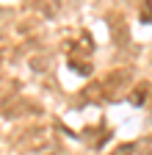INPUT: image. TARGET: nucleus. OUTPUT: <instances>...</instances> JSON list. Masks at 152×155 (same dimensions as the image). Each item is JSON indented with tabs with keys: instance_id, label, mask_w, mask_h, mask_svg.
Returning <instances> with one entry per match:
<instances>
[{
	"instance_id": "4",
	"label": "nucleus",
	"mask_w": 152,
	"mask_h": 155,
	"mask_svg": "<svg viewBox=\"0 0 152 155\" xmlns=\"http://www.w3.org/2000/svg\"><path fill=\"white\" fill-rule=\"evenodd\" d=\"M141 17L152 22V3H149V0H147V3H144V8H141Z\"/></svg>"
},
{
	"instance_id": "1",
	"label": "nucleus",
	"mask_w": 152,
	"mask_h": 155,
	"mask_svg": "<svg viewBox=\"0 0 152 155\" xmlns=\"http://www.w3.org/2000/svg\"><path fill=\"white\" fill-rule=\"evenodd\" d=\"M22 155H50L55 150V139L47 127H31L20 136V141H17Z\"/></svg>"
},
{
	"instance_id": "3",
	"label": "nucleus",
	"mask_w": 152,
	"mask_h": 155,
	"mask_svg": "<svg viewBox=\"0 0 152 155\" xmlns=\"http://www.w3.org/2000/svg\"><path fill=\"white\" fill-rule=\"evenodd\" d=\"M147 94H149V86H136V91L130 94V103L133 105H144L147 103Z\"/></svg>"
},
{
	"instance_id": "2",
	"label": "nucleus",
	"mask_w": 152,
	"mask_h": 155,
	"mask_svg": "<svg viewBox=\"0 0 152 155\" xmlns=\"http://www.w3.org/2000/svg\"><path fill=\"white\" fill-rule=\"evenodd\" d=\"M113 155H152V136L130 141V144H122V147L113 150Z\"/></svg>"
},
{
	"instance_id": "5",
	"label": "nucleus",
	"mask_w": 152,
	"mask_h": 155,
	"mask_svg": "<svg viewBox=\"0 0 152 155\" xmlns=\"http://www.w3.org/2000/svg\"><path fill=\"white\" fill-rule=\"evenodd\" d=\"M0 58H3V53H0Z\"/></svg>"
}]
</instances>
